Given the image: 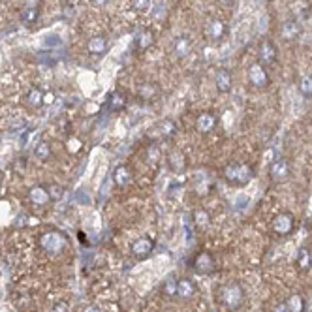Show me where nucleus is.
Instances as JSON below:
<instances>
[{
  "label": "nucleus",
  "instance_id": "obj_16",
  "mask_svg": "<svg viewBox=\"0 0 312 312\" xmlns=\"http://www.w3.org/2000/svg\"><path fill=\"white\" fill-rule=\"evenodd\" d=\"M205 32H207V38H209V40L218 42V40H222L224 34H226V25H224V21H220V19H213V21L207 25Z\"/></svg>",
  "mask_w": 312,
  "mask_h": 312
},
{
  "label": "nucleus",
  "instance_id": "obj_15",
  "mask_svg": "<svg viewBox=\"0 0 312 312\" xmlns=\"http://www.w3.org/2000/svg\"><path fill=\"white\" fill-rule=\"evenodd\" d=\"M190 51H192V42L186 36H177L173 40V53H175V57L186 58L190 55Z\"/></svg>",
  "mask_w": 312,
  "mask_h": 312
},
{
  "label": "nucleus",
  "instance_id": "obj_41",
  "mask_svg": "<svg viewBox=\"0 0 312 312\" xmlns=\"http://www.w3.org/2000/svg\"><path fill=\"white\" fill-rule=\"evenodd\" d=\"M93 2L96 4V6H106L109 0H93Z\"/></svg>",
  "mask_w": 312,
  "mask_h": 312
},
{
  "label": "nucleus",
  "instance_id": "obj_29",
  "mask_svg": "<svg viewBox=\"0 0 312 312\" xmlns=\"http://www.w3.org/2000/svg\"><path fill=\"white\" fill-rule=\"evenodd\" d=\"M194 222H196V226L198 227H207L211 224V218H209V213H207L205 209H196L194 211Z\"/></svg>",
  "mask_w": 312,
  "mask_h": 312
},
{
  "label": "nucleus",
  "instance_id": "obj_9",
  "mask_svg": "<svg viewBox=\"0 0 312 312\" xmlns=\"http://www.w3.org/2000/svg\"><path fill=\"white\" fill-rule=\"evenodd\" d=\"M214 85H216V91L222 94H226L231 91V87H233V75H231V71L226 70V68H220L216 71V75H214Z\"/></svg>",
  "mask_w": 312,
  "mask_h": 312
},
{
  "label": "nucleus",
  "instance_id": "obj_39",
  "mask_svg": "<svg viewBox=\"0 0 312 312\" xmlns=\"http://www.w3.org/2000/svg\"><path fill=\"white\" fill-rule=\"evenodd\" d=\"M45 45H58V43H60V40H58V38H45Z\"/></svg>",
  "mask_w": 312,
  "mask_h": 312
},
{
  "label": "nucleus",
  "instance_id": "obj_6",
  "mask_svg": "<svg viewBox=\"0 0 312 312\" xmlns=\"http://www.w3.org/2000/svg\"><path fill=\"white\" fill-rule=\"evenodd\" d=\"M293 226H295V220H293V214L290 213H280L277 214V218L273 220V231L280 237H286L293 231Z\"/></svg>",
  "mask_w": 312,
  "mask_h": 312
},
{
  "label": "nucleus",
  "instance_id": "obj_36",
  "mask_svg": "<svg viewBox=\"0 0 312 312\" xmlns=\"http://www.w3.org/2000/svg\"><path fill=\"white\" fill-rule=\"evenodd\" d=\"M51 312H68V305L66 303H58V305H55L51 308Z\"/></svg>",
  "mask_w": 312,
  "mask_h": 312
},
{
  "label": "nucleus",
  "instance_id": "obj_14",
  "mask_svg": "<svg viewBox=\"0 0 312 312\" xmlns=\"http://www.w3.org/2000/svg\"><path fill=\"white\" fill-rule=\"evenodd\" d=\"M113 183L117 186H121V188L132 183V170L128 168L126 164H121L113 170Z\"/></svg>",
  "mask_w": 312,
  "mask_h": 312
},
{
  "label": "nucleus",
  "instance_id": "obj_19",
  "mask_svg": "<svg viewBox=\"0 0 312 312\" xmlns=\"http://www.w3.org/2000/svg\"><path fill=\"white\" fill-rule=\"evenodd\" d=\"M301 34V27H299L297 21H284L282 27H280V36H282L284 40H295L297 36Z\"/></svg>",
  "mask_w": 312,
  "mask_h": 312
},
{
  "label": "nucleus",
  "instance_id": "obj_11",
  "mask_svg": "<svg viewBox=\"0 0 312 312\" xmlns=\"http://www.w3.org/2000/svg\"><path fill=\"white\" fill-rule=\"evenodd\" d=\"M29 199L34 203V205H38V207H43V205H47L49 201H53L51 199V196H49V190L45 188V186H42V185H36V186H32L29 190Z\"/></svg>",
  "mask_w": 312,
  "mask_h": 312
},
{
  "label": "nucleus",
  "instance_id": "obj_21",
  "mask_svg": "<svg viewBox=\"0 0 312 312\" xmlns=\"http://www.w3.org/2000/svg\"><path fill=\"white\" fill-rule=\"evenodd\" d=\"M297 267L299 271H308L312 267V252L306 247H303V249H299L297 252Z\"/></svg>",
  "mask_w": 312,
  "mask_h": 312
},
{
  "label": "nucleus",
  "instance_id": "obj_33",
  "mask_svg": "<svg viewBox=\"0 0 312 312\" xmlns=\"http://www.w3.org/2000/svg\"><path fill=\"white\" fill-rule=\"evenodd\" d=\"M154 93H156V89H154V85H150V83H145V85L139 89V96H141V98H152Z\"/></svg>",
  "mask_w": 312,
  "mask_h": 312
},
{
  "label": "nucleus",
  "instance_id": "obj_1",
  "mask_svg": "<svg viewBox=\"0 0 312 312\" xmlns=\"http://www.w3.org/2000/svg\"><path fill=\"white\" fill-rule=\"evenodd\" d=\"M220 303L227 310H239L245 303V290L239 282H227L220 288Z\"/></svg>",
  "mask_w": 312,
  "mask_h": 312
},
{
  "label": "nucleus",
  "instance_id": "obj_23",
  "mask_svg": "<svg viewBox=\"0 0 312 312\" xmlns=\"http://www.w3.org/2000/svg\"><path fill=\"white\" fill-rule=\"evenodd\" d=\"M160 156H162L160 147H158L156 143H149V145H147V150H145V160H147V164H150V166L158 164Z\"/></svg>",
  "mask_w": 312,
  "mask_h": 312
},
{
  "label": "nucleus",
  "instance_id": "obj_40",
  "mask_svg": "<svg viewBox=\"0 0 312 312\" xmlns=\"http://www.w3.org/2000/svg\"><path fill=\"white\" fill-rule=\"evenodd\" d=\"M27 8H38V0H25Z\"/></svg>",
  "mask_w": 312,
  "mask_h": 312
},
{
  "label": "nucleus",
  "instance_id": "obj_44",
  "mask_svg": "<svg viewBox=\"0 0 312 312\" xmlns=\"http://www.w3.org/2000/svg\"><path fill=\"white\" fill-rule=\"evenodd\" d=\"M0 179H2V175H0Z\"/></svg>",
  "mask_w": 312,
  "mask_h": 312
},
{
  "label": "nucleus",
  "instance_id": "obj_3",
  "mask_svg": "<svg viewBox=\"0 0 312 312\" xmlns=\"http://www.w3.org/2000/svg\"><path fill=\"white\" fill-rule=\"evenodd\" d=\"M192 269L196 271L198 275H203V277L213 275L214 269H216V262H214L213 254L207 252V250L198 252V254L194 256V260H192Z\"/></svg>",
  "mask_w": 312,
  "mask_h": 312
},
{
  "label": "nucleus",
  "instance_id": "obj_24",
  "mask_svg": "<svg viewBox=\"0 0 312 312\" xmlns=\"http://www.w3.org/2000/svg\"><path fill=\"white\" fill-rule=\"evenodd\" d=\"M162 293L166 295V297H177V278L173 277V275L164 280Z\"/></svg>",
  "mask_w": 312,
  "mask_h": 312
},
{
  "label": "nucleus",
  "instance_id": "obj_32",
  "mask_svg": "<svg viewBox=\"0 0 312 312\" xmlns=\"http://www.w3.org/2000/svg\"><path fill=\"white\" fill-rule=\"evenodd\" d=\"M152 0H132V8H134L137 14H147L150 10Z\"/></svg>",
  "mask_w": 312,
  "mask_h": 312
},
{
  "label": "nucleus",
  "instance_id": "obj_43",
  "mask_svg": "<svg viewBox=\"0 0 312 312\" xmlns=\"http://www.w3.org/2000/svg\"><path fill=\"white\" fill-rule=\"evenodd\" d=\"M211 312H216V310H211Z\"/></svg>",
  "mask_w": 312,
  "mask_h": 312
},
{
  "label": "nucleus",
  "instance_id": "obj_34",
  "mask_svg": "<svg viewBox=\"0 0 312 312\" xmlns=\"http://www.w3.org/2000/svg\"><path fill=\"white\" fill-rule=\"evenodd\" d=\"M49 190V196L53 201H57V199H60V196H62V188L58 185H51V188H47Z\"/></svg>",
  "mask_w": 312,
  "mask_h": 312
},
{
  "label": "nucleus",
  "instance_id": "obj_37",
  "mask_svg": "<svg viewBox=\"0 0 312 312\" xmlns=\"http://www.w3.org/2000/svg\"><path fill=\"white\" fill-rule=\"evenodd\" d=\"M220 4H222V6L224 8H233L235 4H237V0H218Z\"/></svg>",
  "mask_w": 312,
  "mask_h": 312
},
{
  "label": "nucleus",
  "instance_id": "obj_25",
  "mask_svg": "<svg viewBox=\"0 0 312 312\" xmlns=\"http://www.w3.org/2000/svg\"><path fill=\"white\" fill-rule=\"evenodd\" d=\"M51 154H53V150H51V145L47 141H40L38 145H36L34 156L38 158V160L45 162V160H49L51 158Z\"/></svg>",
  "mask_w": 312,
  "mask_h": 312
},
{
  "label": "nucleus",
  "instance_id": "obj_42",
  "mask_svg": "<svg viewBox=\"0 0 312 312\" xmlns=\"http://www.w3.org/2000/svg\"><path fill=\"white\" fill-rule=\"evenodd\" d=\"M83 312H100V310H98V308H96L94 305H91V306H87V308H85Z\"/></svg>",
  "mask_w": 312,
  "mask_h": 312
},
{
  "label": "nucleus",
  "instance_id": "obj_35",
  "mask_svg": "<svg viewBox=\"0 0 312 312\" xmlns=\"http://www.w3.org/2000/svg\"><path fill=\"white\" fill-rule=\"evenodd\" d=\"M170 164L175 170H181V168H183V158H181V154H177V152L170 154Z\"/></svg>",
  "mask_w": 312,
  "mask_h": 312
},
{
  "label": "nucleus",
  "instance_id": "obj_18",
  "mask_svg": "<svg viewBox=\"0 0 312 312\" xmlns=\"http://www.w3.org/2000/svg\"><path fill=\"white\" fill-rule=\"evenodd\" d=\"M128 104V98L124 96L122 93H111V96L107 98V109L109 111H113V113H119V111H122L124 107H126Z\"/></svg>",
  "mask_w": 312,
  "mask_h": 312
},
{
  "label": "nucleus",
  "instance_id": "obj_22",
  "mask_svg": "<svg viewBox=\"0 0 312 312\" xmlns=\"http://www.w3.org/2000/svg\"><path fill=\"white\" fill-rule=\"evenodd\" d=\"M152 42H154V36H152L150 30H141L139 34L135 36V45H137L141 51L149 49L150 45H152Z\"/></svg>",
  "mask_w": 312,
  "mask_h": 312
},
{
  "label": "nucleus",
  "instance_id": "obj_7",
  "mask_svg": "<svg viewBox=\"0 0 312 312\" xmlns=\"http://www.w3.org/2000/svg\"><path fill=\"white\" fill-rule=\"evenodd\" d=\"M269 175L275 183L286 181V179L290 177V162H288L286 158H277V160H273V164H271V168H269Z\"/></svg>",
  "mask_w": 312,
  "mask_h": 312
},
{
  "label": "nucleus",
  "instance_id": "obj_2",
  "mask_svg": "<svg viewBox=\"0 0 312 312\" xmlns=\"http://www.w3.org/2000/svg\"><path fill=\"white\" fill-rule=\"evenodd\" d=\"M224 179L229 185L245 186L254 179V170L250 164H229L224 168Z\"/></svg>",
  "mask_w": 312,
  "mask_h": 312
},
{
  "label": "nucleus",
  "instance_id": "obj_17",
  "mask_svg": "<svg viewBox=\"0 0 312 312\" xmlns=\"http://www.w3.org/2000/svg\"><path fill=\"white\" fill-rule=\"evenodd\" d=\"M27 106L32 107V109H40V107L45 104V94H43L42 89L38 87H32L29 93H27Z\"/></svg>",
  "mask_w": 312,
  "mask_h": 312
},
{
  "label": "nucleus",
  "instance_id": "obj_26",
  "mask_svg": "<svg viewBox=\"0 0 312 312\" xmlns=\"http://www.w3.org/2000/svg\"><path fill=\"white\" fill-rule=\"evenodd\" d=\"M158 130H160V134H162L164 137H171V135L177 134V122L173 121V119H164V121L160 122Z\"/></svg>",
  "mask_w": 312,
  "mask_h": 312
},
{
  "label": "nucleus",
  "instance_id": "obj_12",
  "mask_svg": "<svg viewBox=\"0 0 312 312\" xmlns=\"http://www.w3.org/2000/svg\"><path fill=\"white\" fill-rule=\"evenodd\" d=\"M107 47L109 43L104 36H93L89 42H87V51L93 55V57H104L107 53Z\"/></svg>",
  "mask_w": 312,
  "mask_h": 312
},
{
  "label": "nucleus",
  "instance_id": "obj_10",
  "mask_svg": "<svg viewBox=\"0 0 312 312\" xmlns=\"http://www.w3.org/2000/svg\"><path fill=\"white\" fill-rule=\"evenodd\" d=\"M258 55H260V60L263 66H267V64H273L277 60V47H275V43L271 42V40H263L260 43V49H258Z\"/></svg>",
  "mask_w": 312,
  "mask_h": 312
},
{
  "label": "nucleus",
  "instance_id": "obj_38",
  "mask_svg": "<svg viewBox=\"0 0 312 312\" xmlns=\"http://www.w3.org/2000/svg\"><path fill=\"white\" fill-rule=\"evenodd\" d=\"M275 312H290V308H288V305H286V301H284V303H278Z\"/></svg>",
  "mask_w": 312,
  "mask_h": 312
},
{
  "label": "nucleus",
  "instance_id": "obj_5",
  "mask_svg": "<svg viewBox=\"0 0 312 312\" xmlns=\"http://www.w3.org/2000/svg\"><path fill=\"white\" fill-rule=\"evenodd\" d=\"M249 81L250 85H254L256 89H265V87L269 85V73L265 70V66L260 62H254L249 66Z\"/></svg>",
  "mask_w": 312,
  "mask_h": 312
},
{
  "label": "nucleus",
  "instance_id": "obj_30",
  "mask_svg": "<svg viewBox=\"0 0 312 312\" xmlns=\"http://www.w3.org/2000/svg\"><path fill=\"white\" fill-rule=\"evenodd\" d=\"M299 93L306 96V98H312V75H305L299 81Z\"/></svg>",
  "mask_w": 312,
  "mask_h": 312
},
{
  "label": "nucleus",
  "instance_id": "obj_28",
  "mask_svg": "<svg viewBox=\"0 0 312 312\" xmlns=\"http://www.w3.org/2000/svg\"><path fill=\"white\" fill-rule=\"evenodd\" d=\"M21 19L25 25H32L40 19V10L38 8H25L21 12Z\"/></svg>",
  "mask_w": 312,
  "mask_h": 312
},
{
  "label": "nucleus",
  "instance_id": "obj_13",
  "mask_svg": "<svg viewBox=\"0 0 312 312\" xmlns=\"http://www.w3.org/2000/svg\"><path fill=\"white\" fill-rule=\"evenodd\" d=\"M216 126V117L213 113H199L196 119V130L199 134H211Z\"/></svg>",
  "mask_w": 312,
  "mask_h": 312
},
{
  "label": "nucleus",
  "instance_id": "obj_27",
  "mask_svg": "<svg viewBox=\"0 0 312 312\" xmlns=\"http://www.w3.org/2000/svg\"><path fill=\"white\" fill-rule=\"evenodd\" d=\"M286 305H288L290 312H303L305 310V301H303V297L297 295V293H293L291 297L286 299Z\"/></svg>",
  "mask_w": 312,
  "mask_h": 312
},
{
  "label": "nucleus",
  "instance_id": "obj_4",
  "mask_svg": "<svg viewBox=\"0 0 312 312\" xmlns=\"http://www.w3.org/2000/svg\"><path fill=\"white\" fill-rule=\"evenodd\" d=\"M40 247L43 250H47L49 254H58L66 247V237L58 231H45L40 237Z\"/></svg>",
  "mask_w": 312,
  "mask_h": 312
},
{
  "label": "nucleus",
  "instance_id": "obj_8",
  "mask_svg": "<svg viewBox=\"0 0 312 312\" xmlns=\"http://www.w3.org/2000/svg\"><path fill=\"white\" fill-rule=\"evenodd\" d=\"M152 250H154V241L149 239V237H141V239H137V241L132 243V254H134L137 260L149 258V256L152 254Z\"/></svg>",
  "mask_w": 312,
  "mask_h": 312
},
{
  "label": "nucleus",
  "instance_id": "obj_20",
  "mask_svg": "<svg viewBox=\"0 0 312 312\" xmlns=\"http://www.w3.org/2000/svg\"><path fill=\"white\" fill-rule=\"evenodd\" d=\"M196 293V286L190 278H179L177 280V297L181 299H190Z\"/></svg>",
  "mask_w": 312,
  "mask_h": 312
},
{
  "label": "nucleus",
  "instance_id": "obj_31",
  "mask_svg": "<svg viewBox=\"0 0 312 312\" xmlns=\"http://www.w3.org/2000/svg\"><path fill=\"white\" fill-rule=\"evenodd\" d=\"M291 12L297 15V17H303V15L308 12V2H306V0H295V2L291 4Z\"/></svg>",
  "mask_w": 312,
  "mask_h": 312
}]
</instances>
